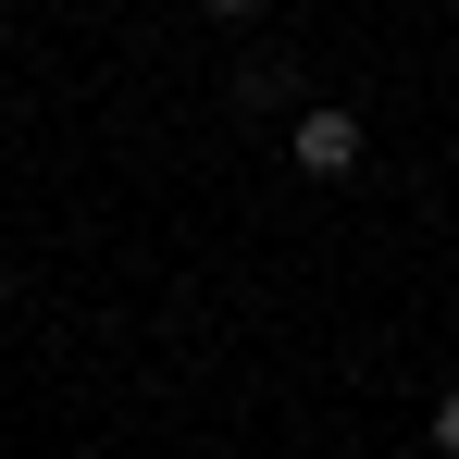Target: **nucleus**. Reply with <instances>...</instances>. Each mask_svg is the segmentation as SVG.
I'll use <instances>...</instances> for the list:
<instances>
[{
	"instance_id": "nucleus-1",
	"label": "nucleus",
	"mask_w": 459,
	"mask_h": 459,
	"mask_svg": "<svg viewBox=\"0 0 459 459\" xmlns=\"http://www.w3.org/2000/svg\"><path fill=\"white\" fill-rule=\"evenodd\" d=\"M299 174H360V112H299Z\"/></svg>"
},
{
	"instance_id": "nucleus-2",
	"label": "nucleus",
	"mask_w": 459,
	"mask_h": 459,
	"mask_svg": "<svg viewBox=\"0 0 459 459\" xmlns=\"http://www.w3.org/2000/svg\"><path fill=\"white\" fill-rule=\"evenodd\" d=\"M435 447L459 459V385H447V397H435Z\"/></svg>"
},
{
	"instance_id": "nucleus-3",
	"label": "nucleus",
	"mask_w": 459,
	"mask_h": 459,
	"mask_svg": "<svg viewBox=\"0 0 459 459\" xmlns=\"http://www.w3.org/2000/svg\"><path fill=\"white\" fill-rule=\"evenodd\" d=\"M199 13H224V25H236V13H261V0H199Z\"/></svg>"
}]
</instances>
